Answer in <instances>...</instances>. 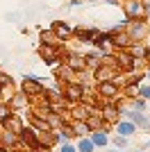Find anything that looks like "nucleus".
Returning a JSON list of instances; mask_svg holds the SVG:
<instances>
[{"instance_id": "7c9ffc66", "label": "nucleus", "mask_w": 150, "mask_h": 152, "mask_svg": "<svg viewBox=\"0 0 150 152\" xmlns=\"http://www.w3.org/2000/svg\"><path fill=\"white\" fill-rule=\"evenodd\" d=\"M146 148H150V139H148V143H146Z\"/></svg>"}, {"instance_id": "72a5a7b5", "label": "nucleus", "mask_w": 150, "mask_h": 152, "mask_svg": "<svg viewBox=\"0 0 150 152\" xmlns=\"http://www.w3.org/2000/svg\"><path fill=\"white\" fill-rule=\"evenodd\" d=\"M0 98H2V93H0Z\"/></svg>"}, {"instance_id": "39448f33", "label": "nucleus", "mask_w": 150, "mask_h": 152, "mask_svg": "<svg viewBox=\"0 0 150 152\" xmlns=\"http://www.w3.org/2000/svg\"><path fill=\"white\" fill-rule=\"evenodd\" d=\"M123 14H125V20H139V18H146V2L143 0H125L123 5Z\"/></svg>"}, {"instance_id": "473e14b6", "label": "nucleus", "mask_w": 150, "mask_h": 152, "mask_svg": "<svg viewBox=\"0 0 150 152\" xmlns=\"http://www.w3.org/2000/svg\"><path fill=\"white\" fill-rule=\"evenodd\" d=\"M148 30H150V23H148Z\"/></svg>"}, {"instance_id": "4468645a", "label": "nucleus", "mask_w": 150, "mask_h": 152, "mask_svg": "<svg viewBox=\"0 0 150 152\" xmlns=\"http://www.w3.org/2000/svg\"><path fill=\"white\" fill-rule=\"evenodd\" d=\"M89 139H91V143L96 145V150H98V148H107V145H109V136H107V129H96V132L89 134Z\"/></svg>"}, {"instance_id": "9d476101", "label": "nucleus", "mask_w": 150, "mask_h": 152, "mask_svg": "<svg viewBox=\"0 0 150 152\" xmlns=\"http://www.w3.org/2000/svg\"><path fill=\"white\" fill-rule=\"evenodd\" d=\"M27 125H30L32 129H37L39 134H50V132H52V129H50V125H48V121H46V118H41V116H37V114H30Z\"/></svg>"}, {"instance_id": "6e6552de", "label": "nucleus", "mask_w": 150, "mask_h": 152, "mask_svg": "<svg viewBox=\"0 0 150 152\" xmlns=\"http://www.w3.org/2000/svg\"><path fill=\"white\" fill-rule=\"evenodd\" d=\"M114 132L118 134V136H125V139H132L134 134H137V125L130 121H125V118H121V121L114 123Z\"/></svg>"}, {"instance_id": "a878e982", "label": "nucleus", "mask_w": 150, "mask_h": 152, "mask_svg": "<svg viewBox=\"0 0 150 152\" xmlns=\"http://www.w3.org/2000/svg\"><path fill=\"white\" fill-rule=\"evenodd\" d=\"M143 77H146V80H150V68H148V70L143 73Z\"/></svg>"}, {"instance_id": "aec40b11", "label": "nucleus", "mask_w": 150, "mask_h": 152, "mask_svg": "<svg viewBox=\"0 0 150 152\" xmlns=\"http://www.w3.org/2000/svg\"><path fill=\"white\" fill-rule=\"evenodd\" d=\"M109 143H114L116 150H125V148L130 145V139H125V136H118V134H116L114 139H109Z\"/></svg>"}, {"instance_id": "393cba45", "label": "nucleus", "mask_w": 150, "mask_h": 152, "mask_svg": "<svg viewBox=\"0 0 150 152\" xmlns=\"http://www.w3.org/2000/svg\"><path fill=\"white\" fill-rule=\"evenodd\" d=\"M0 152H12L9 148H5V145H0Z\"/></svg>"}, {"instance_id": "9b49d317", "label": "nucleus", "mask_w": 150, "mask_h": 152, "mask_svg": "<svg viewBox=\"0 0 150 152\" xmlns=\"http://www.w3.org/2000/svg\"><path fill=\"white\" fill-rule=\"evenodd\" d=\"M116 77V68L107 66V64H100L98 68H93V80L96 82H105V80H114Z\"/></svg>"}, {"instance_id": "cd10ccee", "label": "nucleus", "mask_w": 150, "mask_h": 152, "mask_svg": "<svg viewBox=\"0 0 150 152\" xmlns=\"http://www.w3.org/2000/svg\"><path fill=\"white\" fill-rule=\"evenodd\" d=\"M107 2H112V5H118L121 0H107Z\"/></svg>"}, {"instance_id": "1a4fd4ad", "label": "nucleus", "mask_w": 150, "mask_h": 152, "mask_svg": "<svg viewBox=\"0 0 150 152\" xmlns=\"http://www.w3.org/2000/svg\"><path fill=\"white\" fill-rule=\"evenodd\" d=\"M98 32H100L98 27H73V34L77 37V41H80V43H91Z\"/></svg>"}, {"instance_id": "4be33fe9", "label": "nucleus", "mask_w": 150, "mask_h": 152, "mask_svg": "<svg viewBox=\"0 0 150 152\" xmlns=\"http://www.w3.org/2000/svg\"><path fill=\"white\" fill-rule=\"evenodd\" d=\"M146 107H148V104H146L143 98H134L132 104H130V109H134V111H143V114H146Z\"/></svg>"}, {"instance_id": "7ed1b4c3", "label": "nucleus", "mask_w": 150, "mask_h": 152, "mask_svg": "<svg viewBox=\"0 0 150 152\" xmlns=\"http://www.w3.org/2000/svg\"><path fill=\"white\" fill-rule=\"evenodd\" d=\"M148 23H146V18H139V20H130L127 23V27H125V34L130 37L132 43H139V41H143L146 37H148Z\"/></svg>"}, {"instance_id": "b1692460", "label": "nucleus", "mask_w": 150, "mask_h": 152, "mask_svg": "<svg viewBox=\"0 0 150 152\" xmlns=\"http://www.w3.org/2000/svg\"><path fill=\"white\" fill-rule=\"evenodd\" d=\"M146 14H148V16H150V0H148V2H146Z\"/></svg>"}, {"instance_id": "6ab92c4d", "label": "nucleus", "mask_w": 150, "mask_h": 152, "mask_svg": "<svg viewBox=\"0 0 150 152\" xmlns=\"http://www.w3.org/2000/svg\"><path fill=\"white\" fill-rule=\"evenodd\" d=\"M12 86H14L12 75H9V73H2V70H0V93L5 95V89H12Z\"/></svg>"}, {"instance_id": "ddd939ff", "label": "nucleus", "mask_w": 150, "mask_h": 152, "mask_svg": "<svg viewBox=\"0 0 150 152\" xmlns=\"http://www.w3.org/2000/svg\"><path fill=\"white\" fill-rule=\"evenodd\" d=\"M84 125L89 127V132H96V129H107V125H105V121H102V116L98 114V111H91V114L84 118Z\"/></svg>"}, {"instance_id": "f257e3e1", "label": "nucleus", "mask_w": 150, "mask_h": 152, "mask_svg": "<svg viewBox=\"0 0 150 152\" xmlns=\"http://www.w3.org/2000/svg\"><path fill=\"white\" fill-rule=\"evenodd\" d=\"M84 95H87V89H84V84H80V82H66V84H62V98H64V102L68 104L71 102V107L73 104H77V102H82L84 100Z\"/></svg>"}, {"instance_id": "f03ea898", "label": "nucleus", "mask_w": 150, "mask_h": 152, "mask_svg": "<svg viewBox=\"0 0 150 152\" xmlns=\"http://www.w3.org/2000/svg\"><path fill=\"white\" fill-rule=\"evenodd\" d=\"M96 93L102 98L105 102H114L121 95V84H116L114 80H105V82H96Z\"/></svg>"}, {"instance_id": "2f4dec72", "label": "nucleus", "mask_w": 150, "mask_h": 152, "mask_svg": "<svg viewBox=\"0 0 150 152\" xmlns=\"http://www.w3.org/2000/svg\"><path fill=\"white\" fill-rule=\"evenodd\" d=\"M146 45H148V48H150V37H148V43H146Z\"/></svg>"}, {"instance_id": "0eeeda50", "label": "nucleus", "mask_w": 150, "mask_h": 152, "mask_svg": "<svg viewBox=\"0 0 150 152\" xmlns=\"http://www.w3.org/2000/svg\"><path fill=\"white\" fill-rule=\"evenodd\" d=\"M50 32L57 34L59 41H68V39L73 37V27H71L68 23H64V20H52V23H50Z\"/></svg>"}, {"instance_id": "dca6fc26", "label": "nucleus", "mask_w": 150, "mask_h": 152, "mask_svg": "<svg viewBox=\"0 0 150 152\" xmlns=\"http://www.w3.org/2000/svg\"><path fill=\"white\" fill-rule=\"evenodd\" d=\"M12 116H14V109H12V104H9L7 100H0V127L5 125V123L9 121V118H12Z\"/></svg>"}, {"instance_id": "bb28decb", "label": "nucleus", "mask_w": 150, "mask_h": 152, "mask_svg": "<svg viewBox=\"0 0 150 152\" xmlns=\"http://www.w3.org/2000/svg\"><path fill=\"white\" fill-rule=\"evenodd\" d=\"M132 152H146V148H137V150H132Z\"/></svg>"}, {"instance_id": "423d86ee", "label": "nucleus", "mask_w": 150, "mask_h": 152, "mask_svg": "<svg viewBox=\"0 0 150 152\" xmlns=\"http://www.w3.org/2000/svg\"><path fill=\"white\" fill-rule=\"evenodd\" d=\"M39 57H41V61H43L46 66H50V68H55L57 64H64L62 61V50H59L55 43L41 45V48H39Z\"/></svg>"}, {"instance_id": "412c9836", "label": "nucleus", "mask_w": 150, "mask_h": 152, "mask_svg": "<svg viewBox=\"0 0 150 152\" xmlns=\"http://www.w3.org/2000/svg\"><path fill=\"white\" fill-rule=\"evenodd\" d=\"M137 98H143L146 102L150 100V84H139V89H137Z\"/></svg>"}, {"instance_id": "f3484780", "label": "nucleus", "mask_w": 150, "mask_h": 152, "mask_svg": "<svg viewBox=\"0 0 150 152\" xmlns=\"http://www.w3.org/2000/svg\"><path fill=\"white\" fill-rule=\"evenodd\" d=\"M75 150L77 152H96V145L91 143L89 136H82V139H77V143H75Z\"/></svg>"}, {"instance_id": "c756f323", "label": "nucleus", "mask_w": 150, "mask_h": 152, "mask_svg": "<svg viewBox=\"0 0 150 152\" xmlns=\"http://www.w3.org/2000/svg\"><path fill=\"white\" fill-rule=\"evenodd\" d=\"M107 152H121V150H116V148H114V150H107Z\"/></svg>"}, {"instance_id": "20e7f679", "label": "nucleus", "mask_w": 150, "mask_h": 152, "mask_svg": "<svg viewBox=\"0 0 150 152\" xmlns=\"http://www.w3.org/2000/svg\"><path fill=\"white\" fill-rule=\"evenodd\" d=\"M18 141H21V145H23L25 150H37L39 143H41V134L25 123V125L21 127V132H18Z\"/></svg>"}, {"instance_id": "5701e85b", "label": "nucleus", "mask_w": 150, "mask_h": 152, "mask_svg": "<svg viewBox=\"0 0 150 152\" xmlns=\"http://www.w3.org/2000/svg\"><path fill=\"white\" fill-rule=\"evenodd\" d=\"M59 152H77V150H75L73 143H62V145H59Z\"/></svg>"}, {"instance_id": "2eb2a0df", "label": "nucleus", "mask_w": 150, "mask_h": 152, "mask_svg": "<svg viewBox=\"0 0 150 152\" xmlns=\"http://www.w3.org/2000/svg\"><path fill=\"white\" fill-rule=\"evenodd\" d=\"M23 125H25V123H23V118H21V116L16 114V111H14V116H12V118H9V121L5 123V125H2V129H5V132H14V134H18Z\"/></svg>"}, {"instance_id": "a211bd4d", "label": "nucleus", "mask_w": 150, "mask_h": 152, "mask_svg": "<svg viewBox=\"0 0 150 152\" xmlns=\"http://www.w3.org/2000/svg\"><path fill=\"white\" fill-rule=\"evenodd\" d=\"M7 102L12 104V109H14V111H16V109H25L27 104H30V100H27V98H25L23 93H16V95L12 98V100H7Z\"/></svg>"}, {"instance_id": "c85d7f7f", "label": "nucleus", "mask_w": 150, "mask_h": 152, "mask_svg": "<svg viewBox=\"0 0 150 152\" xmlns=\"http://www.w3.org/2000/svg\"><path fill=\"white\" fill-rule=\"evenodd\" d=\"M146 132H150V121H148V125H146Z\"/></svg>"}, {"instance_id": "f8f14e48", "label": "nucleus", "mask_w": 150, "mask_h": 152, "mask_svg": "<svg viewBox=\"0 0 150 152\" xmlns=\"http://www.w3.org/2000/svg\"><path fill=\"white\" fill-rule=\"evenodd\" d=\"M64 64L71 68L73 75H82V73L87 70V64H84V57H82V55H71L68 61H64Z\"/></svg>"}]
</instances>
